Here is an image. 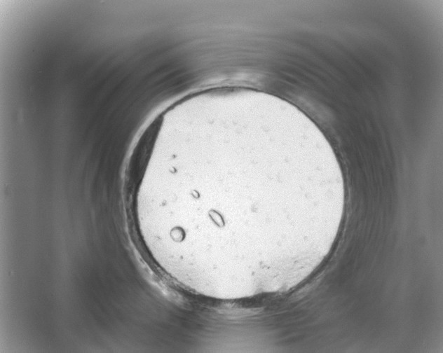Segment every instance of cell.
<instances>
[{
	"label": "cell",
	"mask_w": 443,
	"mask_h": 353,
	"mask_svg": "<svg viewBox=\"0 0 443 353\" xmlns=\"http://www.w3.org/2000/svg\"><path fill=\"white\" fill-rule=\"evenodd\" d=\"M266 153L156 157L136 201L147 249L177 272L218 283L248 282L282 263L298 237L311 175L298 155Z\"/></svg>",
	"instance_id": "1"
}]
</instances>
